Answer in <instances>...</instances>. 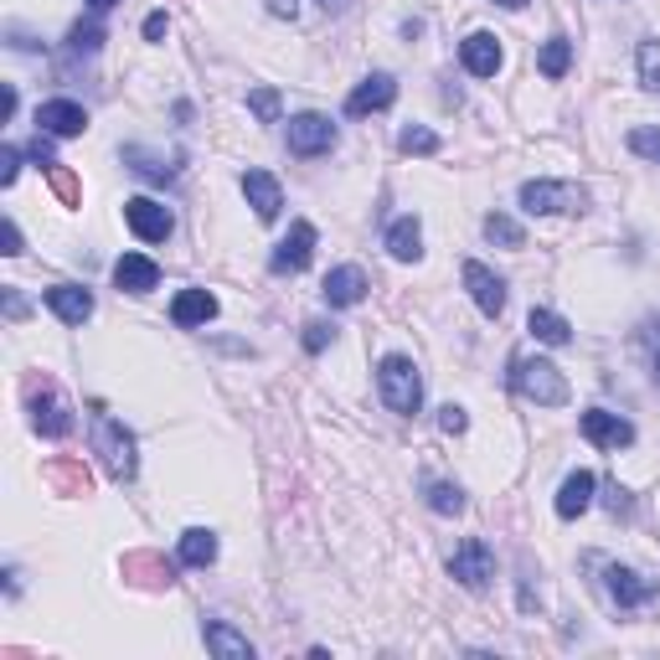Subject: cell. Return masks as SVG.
I'll return each instance as SVG.
<instances>
[{"instance_id": "cell-1", "label": "cell", "mask_w": 660, "mask_h": 660, "mask_svg": "<svg viewBox=\"0 0 660 660\" xmlns=\"http://www.w3.org/2000/svg\"><path fill=\"white\" fill-rule=\"evenodd\" d=\"M511 392H521L537 408H563L568 403V377L542 356H511Z\"/></svg>"}, {"instance_id": "cell-2", "label": "cell", "mask_w": 660, "mask_h": 660, "mask_svg": "<svg viewBox=\"0 0 660 660\" xmlns=\"http://www.w3.org/2000/svg\"><path fill=\"white\" fill-rule=\"evenodd\" d=\"M377 392H382V403L398 413V419H413L423 408V377L419 367L408 362V356H382V367H377Z\"/></svg>"}, {"instance_id": "cell-3", "label": "cell", "mask_w": 660, "mask_h": 660, "mask_svg": "<svg viewBox=\"0 0 660 660\" xmlns=\"http://www.w3.org/2000/svg\"><path fill=\"white\" fill-rule=\"evenodd\" d=\"M93 455L104 459V470H109L114 480H134V470H140L134 434H129L119 419H109V413H98V419H93Z\"/></svg>"}, {"instance_id": "cell-4", "label": "cell", "mask_w": 660, "mask_h": 660, "mask_svg": "<svg viewBox=\"0 0 660 660\" xmlns=\"http://www.w3.org/2000/svg\"><path fill=\"white\" fill-rule=\"evenodd\" d=\"M26 408H32V428H37L42 439H68L73 434V408H68V398L47 377L26 382Z\"/></svg>"}, {"instance_id": "cell-5", "label": "cell", "mask_w": 660, "mask_h": 660, "mask_svg": "<svg viewBox=\"0 0 660 660\" xmlns=\"http://www.w3.org/2000/svg\"><path fill=\"white\" fill-rule=\"evenodd\" d=\"M449 578H455V584H464L470 593H485V588L495 584V552H491V542L464 537V542L455 547V557H449Z\"/></svg>"}, {"instance_id": "cell-6", "label": "cell", "mask_w": 660, "mask_h": 660, "mask_svg": "<svg viewBox=\"0 0 660 660\" xmlns=\"http://www.w3.org/2000/svg\"><path fill=\"white\" fill-rule=\"evenodd\" d=\"M521 207L532 217H552V212H584L588 191L573 181H527L521 186Z\"/></svg>"}, {"instance_id": "cell-7", "label": "cell", "mask_w": 660, "mask_h": 660, "mask_svg": "<svg viewBox=\"0 0 660 660\" xmlns=\"http://www.w3.org/2000/svg\"><path fill=\"white\" fill-rule=\"evenodd\" d=\"M341 140V129L330 125L326 114H294L290 119V150L299 161H310V155H330Z\"/></svg>"}, {"instance_id": "cell-8", "label": "cell", "mask_w": 660, "mask_h": 660, "mask_svg": "<svg viewBox=\"0 0 660 660\" xmlns=\"http://www.w3.org/2000/svg\"><path fill=\"white\" fill-rule=\"evenodd\" d=\"M125 222H129V233H134L140 243H165L170 233H176L170 207L150 202V197H129V202H125Z\"/></svg>"}, {"instance_id": "cell-9", "label": "cell", "mask_w": 660, "mask_h": 660, "mask_svg": "<svg viewBox=\"0 0 660 660\" xmlns=\"http://www.w3.org/2000/svg\"><path fill=\"white\" fill-rule=\"evenodd\" d=\"M578 428H584V439L599 444V449H629V444H635V423L620 419V413H609V408H588Z\"/></svg>"}, {"instance_id": "cell-10", "label": "cell", "mask_w": 660, "mask_h": 660, "mask_svg": "<svg viewBox=\"0 0 660 660\" xmlns=\"http://www.w3.org/2000/svg\"><path fill=\"white\" fill-rule=\"evenodd\" d=\"M37 129L42 134H57V140H78L89 129V109L73 104V98H47L37 109Z\"/></svg>"}, {"instance_id": "cell-11", "label": "cell", "mask_w": 660, "mask_h": 660, "mask_svg": "<svg viewBox=\"0 0 660 660\" xmlns=\"http://www.w3.org/2000/svg\"><path fill=\"white\" fill-rule=\"evenodd\" d=\"M604 588H609V599H614L620 609H640L645 599H656V593H660L656 578H640L635 568H620V563H609V568H604Z\"/></svg>"}, {"instance_id": "cell-12", "label": "cell", "mask_w": 660, "mask_h": 660, "mask_svg": "<svg viewBox=\"0 0 660 660\" xmlns=\"http://www.w3.org/2000/svg\"><path fill=\"white\" fill-rule=\"evenodd\" d=\"M464 290H470V299L480 305V315H491V320H500V310H506V279L491 274L485 263H464Z\"/></svg>"}, {"instance_id": "cell-13", "label": "cell", "mask_w": 660, "mask_h": 660, "mask_svg": "<svg viewBox=\"0 0 660 660\" xmlns=\"http://www.w3.org/2000/svg\"><path fill=\"white\" fill-rule=\"evenodd\" d=\"M330 310H351V305H362L367 299V274L356 269V263H341V269H330L326 284H320Z\"/></svg>"}, {"instance_id": "cell-14", "label": "cell", "mask_w": 660, "mask_h": 660, "mask_svg": "<svg viewBox=\"0 0 660 660\" xmlns=\"http://www.w3.org/2000/svg\"><path fill=\"white\" fill-rule=\"evenodd\" d=\"M310 254H315V227L310 222H294L290 238L269 254V269H274V274H299V269L310 263Z\"/></svg>"}, {"instance_id": "cell-15", "label": "cell", "mask_w": 660, "mask_h": 660, "mask_svg": "<svg viewBox=\"0 0 660 660\" xmlns=\"http://www.w3.org/2000/svg\"><path fill=\"white\" fill-rule=\"evenodd\" d=\"M392 98H398V78H392V73H372V78H362V83L351 89L346 114H351V119H362V114L387 109Z\"/></svg>"}, {"instance_id": "cell-16", "label": "cell", "mask_w": 660, "mask_h": 660, "mask_svg": "<svg viewBox=\"0 0 660 660\" xmlns=\"http://www.w3.org/2000/svg\"><path fill=\"white\" fill-rule=\"evenodd\" d=\"M459 62H464L470 78H495L500 73V42L491 32H470V37L459 42Z\"/></svg>"}, {"instance_id": "cell-17", "label": "cell", "mask_w": 660, "mask_h": 660, "mask_svg": "<svg viewBox=\"0 0 660 660\" xmlns=\"http://www.w3.org/2000/svg\"><path fill=\"white\" fill-rule=\"evenodd\" d=\"M114 284L125 294H150L155 284H161V263L145 254H125L119 263H114Z\"/></svg>"}, {"instance_id": "cell-18", "label": "cell", "mask_w": 660, "mask_h": 660, "mask_svg": "<svg viewBox=\"0 0 660 660\" xmlns=\"http://www.w3.org/2000/svg\"><path fill=\"white\" fill-rule=\"evenodd\" d=\"M170 320L181 330H197L207 326V320H217V294L212 290H181L176 299H170Z\"/></svg>"}, {"instance_id": "cell-19", "label": "cell", "mask_w": 660, "mask_h": 660, "mask_svg": "<svg viewBox=\"0 0 660 660\" xmlns=\"http://www.w3.org/2000/svg\"><path fill=\"white\" fill-rule=\"evenodd\" d=\"M243 197H248V207H254L263 222H274L279 207H284V191H279V181L269 170H243Z\"/></svg>"}, {"instance_id": "cell-20", "label": "cell", "mask_w": 660, "mask_h": 660, "mask_svg": "<svg viewBox=\"0 0 660 660\" xmlns=\"http://www.w3.org/2000/svg\"><path fill=\"white\" fill-rule=\"evenodd\" d=\"M47 305H52V315L62 326H83L93 315V294L83 290V284H52V290H47Z\"/></svg>"}, {"instance_id": "cell-21", "label": "cell", "mask_w": 660, "mask_h": 660, "mask_svg": "<svg viewBox=\"0 0 660 660\" xmlns=\"http://www.w3.org/2000/svg\"><path fill=\"white\" fill-rule=\"evenodd\" d=\"M593 491H599V475H593V470H573V475L563 480V491H557V516H563V521L584 516L588 506H593Z\"/></svg>"}, {"instance_id": "cell-22", "label": "cell", "mask_w": 660, "mask_h": 660, "mask_svg": "<svg viewBox=\"0 0 660 660\" xmlns=\"http://www.w3.org/2000/svg\"><path fill=\"white\" fill-rule=\"evenodd\" d=\"M202 640H207V650L222 660H254V640L238 635L233 624H222V620H202Z\"/></svg>"}, {"instance_id": "cell-23", "label": "cell", "mask_w": 660, "mask_h": 660, "mask_svg": "<svg viewBox=\"0 0 660 660\" xmlns=\"http://www.w3.org/2000/svg\"><path fill=\"white\" fill-rule=\"evenodd\" d=\"M125 578H134V584H145V588H170L176 584V568L165 557H155V552H129Z\"/></svg>"}, {"instance_id": "cell-24", "label": "cell", "mask_w": 660, "mask_h": 660, "mask_svg": "<svg viewBox=\"0 0 660 660\" xmlns=\"http://www.w3.org/2000/svg\"><path fill=\"white\" fill-rule=\"evenodd\" d=\"M387 254L398 258V263H413V258L423 254V227H419V217H398L392 227H387Z\"/></svg>"}, {"instance_id": "cell-25", "label": "cell", "mask_w": 660, "mask_h": 660, "mask_svg": "<svg viewBox=\"0 0 660 660\" xmlns=\"http://www.w3.org/2000/svg\"><path fill=\"white\" fill-rule=\"evenodd\" d=\"M181 563L186 568H212L217 563V532H207V527L181 532Z\"/></svg>"}, {"instance_id": "cell-26", "label": "cell", "mask_w": 660, "mask_h": 660, "mask_svg": "<svg viewBox=\"0 0 660 660\" xmlns=\"http://www.w3.org/2000/svg\"><path fill=\"white\" fill-rule=\"evenodd\" d=\"M527 330H532L542 346H568V341H573V326L563 320V315H552V310H532V315H527Z\"/></svg>"}, {"instance_id": "cell-27", "label": "cell", "mask_w": 660, "mask_h": 660, "mask_svg": "<svg viewBox=\"0 0 660 660\" xmlns=\"http://www.w3.org/2000/svg\"><path fill=\"white\" fill-rule=\"evenodd\" d=\"M47 480H52L57 491L62 495H89V470H83V464H78V459H62V464H47Z\"/></svg>"}, {"instance_id": "cell-28", "label": "cell", "mask_w": 660, "mask_h": 660, "mask_svg": "<svg viewBox=\"0 0 660 660\" xmlns=\"http://www.w3.org/2000/svg\"><path fill=\"white\" fill-rule=\"evenodd\" d=\"M125 165L140 170L145 181H170V176H176V165H165L161 155H150V150H140V145H125Z\"/></svg>"}, {"instance_id": "cell-29", "label": "cell", "mask_w": 660, "mask_h": 660, "mask_svg": "<svg viewBox=\"0 0 660 660\" xmlns=\"http://www.w3.org/2000/svg\"><path fill=\"white\" fill-rule=\"evenodd\" d=\"M537 68H542V78H563L573 68V42L568 37H547V47H542V57H537Z\"/></svg>"}, {"instance_id": "cell-30", "label": "cell", "mask_w": 660, "mask_h": 660, "mask_svg": "<svg viewBox=\"0 0 660 660\" xmlns=\"http://www.w3.org/2000/svg\"><path fill=\"white\" fill-rule=\"evenodd\" d=\"M428 511H439V516H459L464 511V491L459 485H449V480H428Z\"/></svg>"}, {"instance_id": "cell-31", "label": "cell", "mask_w": 660, "mask_h": 660, "mask_svg": "<svg viewBox=\"0 0 660 660\" xmlns=\"http://www.w3.org/2000/svg\"><path fill=\"white\" fill-rule=\"evenodd\" d=\"M485 238L500 243V248H521V243H527V233H521V222H516V217H506V212H491V217H485Z\"/></svg>"}, {"instance_id": "cell-32", "label": "cell", "mask_w": 660, "mask_h": 660, "mask_svg": "<svg viewBox=\"0 0 660 660\" xmlns=\"http://www.w3.org/2000/svg\"><path fill=\"white\" fill-rule=\"evenodd\" d=\"M98 47H104V26L98 21H78L73 32H68V52L73 57H93Z\"/></svg>"}, {"instance_id": "cell-33", "label": "cell", "mask_w": 660, "mask_h": 660, "mask_svg": "<svg viewBox=\"0 0 660 660\" xmlns=\"http://www.w3.org/2000/svg\"><path fill=\"white\" fill-rule=\"evenodd\" d=\"M398 150H403V155H439V134L423 129V125H408L403 134H398Z\"/></svg>"}, {"instance_id": "cell-34", "label": "cell", "mask_w": 660, "mask_h": 660, "mask_svg": "<svg viewBox=\"0 0 660 660\" xmlns=\"http://www.w3.org/2000/svg\"><path fill=\"white\" fill-rule=\"evenodd\" d=\"M635 68H640V83L650 93H660V42H640L635 52Z\"/></svg>"}, {"instance_id": "cell-35", "label": "cell", "mask_w": 660, "mask_h": 660, "mask_svg": "<svg viewBox=\"0 0 660 660\" xmlns=\"http://www.w3.org/2000/svg\"><path fill=\"white\" fill-rule=\"evenodd\" d=\"M47 181H52V191L62 197V207H78V202H83V191H78V176H73V170H68L62 161L47 165Z\"/></svg>"}, {"instance_id": "cell-36", "label": "cell", "mask_w": 660, "mask_h": 660, "mask_svg": "<svg viewBox=\"0 0 660 660\" xmlns=\"http://www.w3.org/2000/svg\"><path fill=\"white\" fill-rule=\"evenodd\" d=\"M248 109H254L263 125H279V93L274 89H254L248 93Z\"/></svg>"}, {"instance_id": "cell-37", "label": "cell", "mask_w": 660, "mask_h": 660, "mask_svg": "<svg viewBox=\"0 0 660 660\" xmlns=\"http://www.w3.org/2000/svg\"><path fill=\"white\" fill-rule=\"evenodd\" d=\"M629 150L660 165V129H629Z\"/></svg>"}, {"instance_id": "cell-38", "label": "cell", "mask_w": 660, "mask_h": 660, "mask_svg": "<svg viewBox=\"0 0 660 660\" xmlns=\"http://www.w3.org/2000/svg\"><path fill=\"white\" fill-rule=\"evenodd\" d=\"M330 341H335V326H326V320H310L305 326V351H326Z\"/></svg>"}, {"instance_id": "cell-39", "label": "cell", "mask_w": 660, "mask_h": 660, "mask_svg": "<svg viewBox=\"0 0 660 660\" xmlns=\"http://www.w3.org/2000/svg\"><path fill=\"white\" fill-rule=\"evenodd\" d=\"M439 428H444V434H464V428H470V419H464V408L444 403V408H439Z\"/></svg>"}, {"instance_id": "cell-40", "label": "cell", "mask_w": 660, "mask_h": 660, "mask_svg": "<svg viewBox=\"0 0 660 660\" xmlns=\"http://www.w3.org/2000/svg\"><path fill=\"white\" fill-rule=\"evenodd\" d=\"M16 176H21V150L5 145V150H0V186H11Z\"/></svg>"}, {"instance_id": "cell-41", "label": "cell", "mask_w": 660, "mask_h": 660, "mask_svg": "<svg viewBox=\"0 0 660 660\" xmlns=\"http://www.w3.org/2000/svg\"><path fill=\"white\" fill-rule=\"evenodd\" d=\"M645 351H650V367H656V377H660V320L645 326Z\"/></svg>"}, {"instance_id": "cell-42", "label": "cell", "mask_w": 660, "mask_h": 660, "mask_svg": "<svg viewBox=\"0 0 660 660\" xmlns=\"http://www.w3.org/2000/svg\"><path fill=\"white\" fill-rule=\"evenodd\" d=\"M26 155H32V161L42 165V170H47V165H57V161H52V145H47V134H37V140L26 145Z\"/></svg>"}, {"instance_id": "cell-43", "label": "cell", "mask_w": 660, "mask_h": 660, "mask_svg": "<svg viewBox=\"0 0 660 660\" xmlns=\"http://www.w3.org/2000/svg\"><path fill=\"white\" fill-rule=\"evenodd\" d=\"M165 32H170V21H165V11H150V16H145V42H161Z\"/></svg>"}, {"instance_id": "cell-44", "label": "cell", "mask_w": 660, "mask_h": 660, "mask_svg": "<svg viewBox=\"0 0 660 660\" xmlns=\"http://www.w3.org/2000/svg\"><path fill=\"white\" fill-rule=\"evenodd\" d=\"M269 11L284 16V21H294V16H299V0H269Z\"/></svg>"}, {"instance_id": "cell-45", "label": "cell", "mask_w": 660, "mask_h": 660, "mask_svg": "<svg viewBox=\"0 0 660 660\" xmlns=\"http://www.w3.org/2000/svg\"><path fill=\"white\" fill-rule=\"evenodd\" d=\"M5 254H11V258L21 254V227H16L11 217H5Z\"/></svg>"}, {"instance_id": "cell-46", "label": "cell", "mask_w": 660, "mask_h": 660, "mask_svg": "<svg viewBox=\"0 0 660 660\" xmlns=\"http://www.w3.org/2000/svg\"><path fill=\"white\" fill-rule=\"evenodd\" d=\"M5 315H11V320H21V315H26V299H21L16 290H5Z\"/></svg>"}, {"instance_id": "cell-47", "label": "cell", "mask_w": 660, "mask_h": 660, "mask_svg": "<svg viewBox=\"0 0 660 660\" xmlns=\"http://www.w3.org/2000/svg\"><path fill=\"white\" fill-rule=\"evenodd\" d=\"M114 5H119V0H89V11H98V16H104V11H114Z\"/></svg>"}, {"instance_id": "cell-48", "label": "cell", "mask_w": 660, "mask_h": 660, "mask_svg": "<svg viewBox=\"0 0 660 660\" xmlns=\"http://www.w3.org/2000/svg\"><path fill=\"white\" fill-rule=\"evenodd\" d=\"M495 5H506V11H521V5H527V0H495Z\"/></svg>"}, {"instance_id": "cell-49", "label": "cell", "mask_w": 660, "mask_h": 660, "mask_svg": "<svg viewBox=\"0 0 660 660\" xmlns=\"http://www.w3.org/2000/svg\"><path fill=\"white\" fill-rule=\"evenodd\" d=\"M320 5H326V11H346V0H320Z\"/></svg>"}]
</instances>
